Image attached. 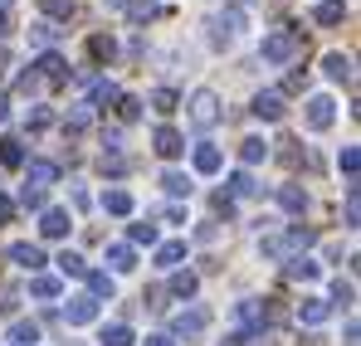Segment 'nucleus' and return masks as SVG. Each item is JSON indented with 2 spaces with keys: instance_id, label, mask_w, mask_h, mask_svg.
I'll return each mask as SVG.
<instances>
[{
  "instance_id": "nucleus-22",
  "label": "nucleus",
  "mask_w": 361,
  "mask_h": 346,
  "mask_svg": "<svg viewBox=\"0 0 361 346\" xmlns=\"http://www.w3.org/2000/svg\"><path fill=\"white\" fill-rule=\"evenodd\" d=\"M83 278H88V297H93V302L118 292V283H113V273H108V268H103V273H83Z\"/></svg>"
},
{
  "instance_id": "nucleus-10",
  "label": "nucleus",
  "mask_w": 361,
  "mask_h": 346,
  "mask_svg": "<svg viewBox=\"0 0 361 346\" xmlns=\"http://www.w3.org/2000/svg\"><path fill=\"white\" fill-rule=\"evenodd\" d=\"M10 264L39 273V268H44V249H39V244H10Z\"/></svg>"
},
{
  "instance_id": "nucleus-49",
  "label": "nucleus",
  "mask_w": 361,
  "mask_h": 346,
  "mask_svg": "<svg viewBox=\"0 0 361 346\" xmlns=\"http://www.w3.org/2000/svg\"><path fill=\"white\" fill-rule=\"evenodd\" d=\"M132 244H157V225H132Z\"/></svg>"
},
{
  "instance_id": "nucleus-9",
  "label": "nucleus",
  "mask_w": 361,
  "mask_h": 346,
  "mask_svg": "<svg viewBox=\"0 0 361 346\" xmlns=\"http://www.w3.org/2000/svg\"><path fill=\"white\" fill-rule=\"evenodd\" d=\"M152 147H157V156H166V161L185 152V142H180V132H176V127H166V122H161V127L152 132Z\"/></svg>"
},
{
  "instance_id": "nucleus-16",
  "label": "nucleus",
  "mask_w": 361,
  "mask_h": 346,
  "mask_svg": "<svg viewBox=\"0 0 361 346\" xmlns=\"http://www.w3.org/2000/svg\"><path fill=\"white\" fill-rule=\"evenodd\" d=\"M279 205H283L288 215H302V210H307V190L293 185V180H288V185H279Z\"/></svg>"
},
{
  "instance_id": "nucleus-35",
  "label": "nucleus",
  "mask_w": 361,
  "mask_h": 346,
  "mask_svg": "<svg viewBox=\"0 0 361 346\" xmlns=\"http://www.w3.org/2000/svg\"><path fill=\"white\" fill-rule=\"evenodd\" d=\"M254 190H259V185H254V175H249V171L230 175V200H244V195H254Z\"/></svg>"
},
{
  "instance_id": "nucleus-12",
  "label": "nucleus",
  "mask_w": 361,
  "mask_h": 346,
  "mask_svg": "<svg viewBox=\"0 0 361 346\" xmlns=\"http://www.w3.org/2000/svg\"><path fill=\"white\" fill-rule=\"evenodd\" d=\"M298 317L307 322V327H317V322H327V317H332V302H327V297H302V302H298Z\"/></svg>"
},
{
  "instance_id": "nucleus-37",
  "label": "nucleus",
  "mask_w": 361,
  "mask_h": 346,
  "mask_svg": "<svg viewBox=\"0 0 361 346\" xmlns=\"http://www.w3.org/2000/svg\"><path fill=\"white\" fill-rule=\"evenodd\" d=\"M195 288H200L195 273H171V292H176V297H195Z\"/></svg>"
},
{
  "instance_id": "nucleus-20",
  "label": "nucleus",
  "mask_w": 361,
  "mask_h": 346,
  "mask_svg": "<svg viewBox=\"0 0 361 346\" xmlns=\"http://www.w3.org/2000/svg\"><path fill=\"white\" fill-rule=\"evenodd\" d=\"M122 93L118 88H113V83H108V78H98V83H93V88H88V103H83V108H88V113H93V108H103V103H118Z\"/></svg>"
},
{
  "instance_id": "nucleus-30",
  "label": "nucleus",
  "mask_w": 361,
  "mask_h": 346,
  "mask_svg": "<svg viewBox=\"0 0 361 346\" xmlns=\"http://www.w3.org/2000/svg\"><path fill=\"white\" fill-rule=\"evenodd\" d=\"M0 166H25V147H20V137H5V142H0Z\"/></svg>"
},
{
  "instance_id": "nucleus-38",
  "label": "nucleus",
  "mask_w": 361,
  "mask_h": 346,
  "mask_svg": "<svg viewBox=\"0 0 361 346\" xmlns=\"http://www.w3.org/2000/svg\"><path fill=\"white\" fill-rule=\"evenodd\" d=\"M88 117H93V113H88V108H83V103H78V108H73V113L63 117V132H68V137H78V132H83V127H88Z\"/></svg>"
},
{
  "instance_id": "nucleus-11",
  "label": "nucleus",
  "mask_w": 361,
  "mask_h": 346,
  "mask_svg": "<svg viewBox=\"0 0 361 346\" xmlns=\"http://www.w3.org/2000/svg\"><path fill=\"white\" fill-rule=\"evenodd\" d=\"M63 317H68V327H88V322H98V302L93 297H73L63 307Z\"/></svg>"
},
{
  "instance_id": "nucleus-50",
  "label": "nucleus",
  "mask_w": 361,
  "mask_h": 346,
  "mask_svg": "<svg viewBox=\"0 0 361 346\" xmlns=\"http://www.w3.org/2000/svg\"><path fill=\"white\" fill-rule=\"evenodd\" d=\"M15 307H20V292L5 288V292H0V312H15Z\"/></svg>"
},
{
  "instance_id": "nucleus-28",
  "label": "nucleus",
  "mask_w": 361,
  "mask_h": 346,
  "mask_svg": "<svg viewBox=\"0 0 361 346\" xmlns=\"http://www.w3.org/2000/svg\"><path fill=\"white\" fill-rule=\"evenodd\" d=\"M235 317H240L244 327H264V307H259L254 297H244V302H235Z\"/></svg>"
},
{
  "instance_id": "nucleus-42",
  "label": "nucleus",
  "mask_w": 361,
  "mask_h": 346,
  "mask_svg": "<svg viewBox=\"0 0 361 346\" xmlns=\"http://www.w3.org/2000/svg\"><path fill=\"white\" fill-rule=\"evenodd\" d=\"M44 15L59 25V20H73V0H44Z\"/></svg>"
},
{
  "instance_id": "nucleus-23",
  "label": "nucleus",
  "mask_w": 361,
  "mask_h": 346,
  "mask_svg": "<svg viewBox=\"0 0 361 346\" xmlns=\"http://www.w3.org/2000/svg\"><path fill=\"white\" fill-rule=\"evenodd\" d=\"M59 25H54V20H35V25H30V39H35V44H44V49H49V44H59Z\"/></svg>"
},
{
  "instance_id": "nucleus-40",
  "label": "nucleus",
  "mask_w": 361,
  "mask_h": 346,
  "mask_svg": "<svg viewBox=\"0 0 361 346\" xmlns=\"http://www.w3.org/2000/svg\"><path fill=\"white\" fill-rule=\"evenodd\" d=\"M15 93H20V98H35V93H44V78H39V73H20Z\"/></svg>"
},
{
  "instance_id": "nucleus-6",
  "label": "nucleus",
  "mask_w": 361,
  "mask_h": 346,
  "mask_svg": "<svg viewBox=\"0 0 361 346\" xmlns=\"http://www.w3.org/2000/svg\"><path fill=\"white\" fill-rule=\"evenodd\" d=\"M244 25H249L244 5H225V10H220V20H215V44H230V39L240 35Z\"/></svg>"
},
{
  "instance_id": "nucleus-39",
  "label": "nucleus",
  "mask_w": 361,
  "mask_h": 346,
  "mask_svg": "<svg viewBox=\"0 0 361 346\" xmlns=\"http://www.w3.org/2000/svg\"><path fill=\"white\" fill-rule=\"evenodd\" d=\"M30 292H35V297H44V302H49V297H59V278H49V273H39V278H35V283H30Z\"/></svg>"
},
{
  "instance_id": "nucleus-19",
  "label": "nucleus",
  "mask_w": 361,
  "mask_h": 346,
  "mask_svg": "<svg viewBox=\"0 0 361 346\" xmlns=\"http://www.w3.org/2000/svg\"><path fill=\"white\" fill-rule=\"evenodd\" d=\"M240 161H244V166L269 161V142H264V137H244V142H240Z\"/></svg>"
},
{
  "instance_id": "nucleus-55",
  "label": "nucleus",
  "mask_w": 361,
  "mask_h": 346,
  "mask_svg": "<svg viewBox=\"0 0 361 346\" xmlns=\"http://www.w3.org/2000/svg\"><path fill=\"white\" fill-rule=\"evenodd\" d=\"M5 117H10V98L0 93V122H5Z\"/></svg>"
},
{
  "instance_id": "nucleus-31",
  "label": "nucleus",
  "mask_w": 361,
  "mask_h": 346,
  "mask_svg": "<svg viewBox=\"0 0 361 346\" xmlns=\"http://www.w3.org/2000/svg\"><path fill=\"white\" fill-rule=\"evenodd\" d=\"M54 264H59V273H68V278H83V273H88V264H83V259H78L73 249H63Z\"/></svg>"
},
{
  "instance_id": "nucleus-25",
  "label": "nucleus",
  "mask_w": 361,
  "mask_h": 346,
  "mask_svg": "<svg viewBox=\"0 0 361 346\" xmlns=\"http://www.w3.org/2000/svg\"><path fill=\"white\" fill-rule=\"evenodd\" d=\"M157 15H161V10H157L152 0H127V20H132V25H152Z\"/></svg>"
},
{
  "instance_id": "nucleus-52",
  "label": "nucleus",
  "mask_w": 361,
  "mask_h": 346,
  "mask_svg": "<svg viewBox=\"0 0 361 346\" xmlns=\"http://www.w3.org/2000/svg\"><path fill=\"white\" fill-rule=\"evenodd\" d=\"M10 220H15V200H10V195H0V225H10Z\"/></svg>"
},
{
  "instance_id": "nucleus-2",
  "label": "nucleus",
  "mask_w": 361,
  "mask_h": 346,
  "mask_svg": "<svg viewBox=\"0 0 361 346\" xmlns=\"http://www.w3.org/2000/svg\"><path fill=\"white\" fill-rule=\"evenodd\" d=\"M298 49H302V35H298V30H269L259 58H264V63H293Z\"/></svg>"
},
{
  "instance_id": "nucleus-15",
  "label": "nucleus",
  "mask_w": 361,
  "mask_h": 346,
  "mask_svg": "<svg viewBox=\"0 0 361 346\" xmlns=\"http://www.w3.org/2000/svg\"><path fill=\"white\" fill-rule=\"evenodd\" d=\"M254 117H259V122H279V117H283V98H279V93H259V98H254Z\"/></svg>"
},
{
  "instance_id": "nucleus-34",
  "label": "nucleus",
  "mask_w": 361,
  "mask_h": 346,
  "mask_svg": "<svg viewBox=\"0 0 361 346\" xmlns=\"http://www.w3.org/2000/svg\"><path fill=\"white\" fill-rule=\"evenodd\" d=\"M161 190H166V195H190V175L185 171H166L161 175Z\"/></svg>"
},
{
  "instance_id": "nucleus-14",
  "label": "nucleus",
  "mask_w": 361,
  "mask_h": 346,
  "mask_svg": "<svg viewBox=\"0 0 361 346\" xmlns=\"http://www.w3.org/2000/svg\"><path fill=\"white\" fill-rule=\"evenodd\" d=\"M35 68H39V78H44V83H63V78H68L63 54H39V63H35Z\"/></svg>"
},
{
  "instance_id": "nucleus-57",
  "label": "nucleus",
  "mask_w": 361,
  "mask_h": 346,
  "mask_svg": "<svg viewBox=\"0 0 361 346\" xmlns=\"http://www.w3.org/2000/svg\"><path fill=\"white\" fill-rule=\"evenodd\" d=\"M10 5H15V0H0V15H10Z\"/></svg>"
},
{
  "instance_id": "nucleus-41",
  "label": "nucleus",
  "mask_w": 361,
  "mask_h": 346,
  "mask_svg": "<svg viewBox=\"0 0 361 346\" xmlns=\"http://www.w3.org/2000/svg\"><path fill=\"white\" fill-rule=\"evenodd\" d=\"M88 54H93V58H113V54H118V44H113L108 35H93V39H88Z\"/></svg>"
},
{
  "instance_id": "nucleus-46",
  "label": "nucleus",
  "mask_w": 361,
  "mask_h": 346,
  "mask_svg": "<svg viewBox=\"0 0 361 346\" xmlns=\"http://www.w3.org/2000/svg\"><path fill=\"white\" fill-rule=\"evenodd\" d=\"M118 117L122 122H137V117H142V103H137V98H118Z\"/></svg>"
},
{
  "instance_id": "nucleus-21",
  "label": "nucleus",
  "mask_w": 361,
  "mask_h": 346,
  "mask_svg": "<svg viewBox=\"0 0 361 346\" xmlns=\"http://www.w3.org/2000/svg\"><path fill=\"white\" fill-rule=\"evenodd\" d=\"M185 259V239H171V244H157V268H176Z\"/></svg>"
},
{
  "instance_id": "nucleus-5",
  "label": "nucleus",
  "mask_w": 361,
  "mask_h": 346,
  "mask_svg": "<svg viewBox=\"0 0 361 346\" xmlns=\"http://www.w3.org/2000/svg\"><path fill=\"white\" fill-rule=\"evenodd\" d=\"M302 117H307V127H312V132H327V127L337 122V103H332L327 93H317V98H307Z\"/></svg>"
},
{
  "instance_id": "nucleus-44",
  "label": "nucleus",
  "mask_w": 361,
  "mask_h": 346,
  "mask_svg": "<svg viewBox=\"0 0 361 346\" xmlns=\"http://www.w3.org/2000/svg\"><path fill=\"white\" fill-rule=\"evenodd\" d=\"M342 215H347V225H357V215H361V190L357 185H347V210H342Z\"/></svg>"
},
{
  "instance_id": "nucleus-48",
  "label": "nucleus",
  "mask_w": 361,
  "mask_h": 346,
  "mask_svg": "<svg viewBox=\"0 0 361 346\" xmlns=\"http://www.w3.org/2000/svg\"><path fill=\"white\" fill-rule=\"evenodd\" d=\"M103 156H122V132H103Z\"/></svg>"
},
{
  "instance_id": "nucleus-45",
  "label": "nucleus",
  "mask_w": 361,
  "mask_h": 346,
  "mask_svg": "<svg viewBox=\"0 0 361 346\" xmlns=\"http://www.w3.org/2000/svg\"><path fill=\"white\" fill-rule=\"evenodd\" d=\"M20 205H25V210H44V190L25 185V190H20Z\"/></svg>"
},
{
  "instance_id": "nucleus-17",
  "label": "nucleus",
  "mask_w": 361,
  "mask_h": 346,
  "mask_svg": "<svg viewBox=\"0 0 361 346\" xmlns=\"http://www.w3.org/2000/svg\"><path fill=\"white\" fill-rule=\"evenodd\" d=\"M108 268H113V273H132V268H137L132 244H108Z\"/></svg>"
},
{
  "instance_id": "nucleus-32",
  "label": "nucleus",
  "mask_w": 361,
  "mask_h": 346,
  "mask_svg": "<svg viewBox=\"0 0 361 346\" xmlns=\"http://www.w3.org/2000/svg\"><path fill=\"white\" fill-rule=\"evenodd\" d=\"M39 342V327H35V322H15V327H10V346H35Z\"/></svg>"
},
{
  "instance_id": "nucleus-43",
  "label": "nucleus",
  "mask_w": 361,
  "mask_h": 346,
  "mask_svg": "<svg viewBox=\"0 0 361 346\" xmlns=\"http://www.w3.org/2000/svg\"><path fill=\"white\" fill-rule=\"evenodd\" d=\"M352 297H357V288H352L347 278H332V302H342V307H352Z\"/></svg>"
},
{
  "instance_id": "nucleus-18",
  "label": "nucleus",
  "mask_w": 361,
  "mask_h": 346,
  "mask_svg": "<svg viewBox=\"0 0 361 346\" xmlns=\"http://www.w3.org/2000/svg\"><path fill=\"white\" fill-rule=\"evenodd\" d=\"M322 73H327L332 83H352V58L347 54H327L322 58Z\"/></svg>"
},
{
  "instance_id": "nucleus-51",
  "label": "nucleus",
  "mask_w": 361,
  "mask_h": 346,
  "mask_svg": "<svg viewBox=\"0 0 361 346\" xmlns=\"http://www.w3.org/2000/svg\"><path fill=\"white\" fill-rule=\"evenodd\" d=\"M161 220H166V225H185V210H180V205H166Z\"/></svg>"
},
{
  "instance_id": "nucleus-3",
  "label": "nucleus",
  "mask_w": 361,
  "mask_h": 346,
  "mask_svg": "<svg viewBox=\"0 0 361 346\" xmlns=\"http://www.w3.org/2000/svg\"><path fill=\"white\" fill-rule=\"evenodd\" d=\"M185 108H190V113H185V117H190V127L210 132V127L220 122V93H215V88H195Z\"/></svg>"
},
{
  "instance_id": "nucleus-1",
  "label": "nucleus",
  "mask_w": 361,
  "mask_h": 346,
  "mask_svg": "<svg viewBox=\"0 0 361 346\" xmlns=\"http://www.w3.org/2000/svg\"><path fill=\"white\" fill-rule=\"evenodd\" d=\"M312 239H317V234L307 230V225H293L288 234H269V239L259 244V254H264V259H274V264H283V259H293V254H302V249H307Z\"/></svg>"
},
{
  "instance_id": "nucleus-29",
  "label": "nucleus",
  "mask_w": 361,
  "mask_h": 346,
  "mask_svg": "<svg viewBox=\"0 0 361 346\" xmlns=\"http://www.w3.org/2000/svg\"><path fill=\"white\" fill-rule=\"evenodd\" d=\"M103 210L108 215H132V195L127 190H103Z\"/></svg>"
},
{
  "instance_id": "nucleus-7",
  "label": "nucleus",
  "mask_w": 361,
  "mask_h": 346,
  "mask_svg": "<svg viewBox=\"0 0 361 346\" xmlns=\"http://www.w3.org/2000/svg\"><path fill=\"white\" fill-rule=\"evenodd\" d=\"M190 166L200 175H215L220 166H225V156H220V147L215 142H195V152H190Z\"/></svg>"
},
{
  "instance_id": "nucleus-54",
  "label": "nucleus",
  "mask_w": 361,
  "mask_h": 346,
  "mask_svg": "<svg viewBox=\"0 0 361 346\" xmlns=\"http://www.w3.org/2000/svg\"><path fill=\"white\" fill-rule=\"evenodd\" d=\"M147 346H176V342H171V337L161 332V337H147Z\"/></svg>"
},
{
  "instance_id": "nucleus-56",
  "label": "nucleus",
  "mask_w": 361,
  "mask_h": 346,
  "mask_svg": "<svg viewBox=\"0 0 361 346\" xmlns=\"http://www.w3.org/2000/svg\"><path fill=\"white\" fill-rule=\"evenodd\" d=\"M103 5H108V10H127V0H103Z\"/></svg>"
},
{
  "instance_id": "nucleus-4",
  "label": "nucleus",
  "mask_w": 361,
  "mask_h": 346,
  "mask_svg": "<svg viewBox=\"0 0 361 346\" xmlns=\"http://www.w3.org/2000/svg\"><path fill=\"white\" fill-rule=\"evenodd\" d=\"M205 327H210V312H205V307H185V312L171 317V342H176V337H200Z\"/></svg>"
},
{
  "instance_id": "nucleus-36",
  "label": "nucleus",
  "mask_w": 361,
  "mask_h": 346,
  "mask_svg": "<svg viewBox=\"0 0 361 346\" xmlns=\"http://www.w3.org/2000/svg\"><path fill=\"white\" fill-rule=\"evenodd\" d=\"M152 108H157L161 117H166V113H176V108H180L176 88H157V93H152Z\"/></svg>"
},
{
  "instance_id": "nucleus-26",
  "label": "nucleus",
  "mask_w": 361,
  "mask_h": 346,
  "mask_svg": "<svg viewBox=\"0 0 361 346\" xmlns=\"http://www.w3.org/2000/svg\"><path fill=\"white\" fill-rule=\"evenodd\" d=\"M337 166H342V175H347V185H357V171H361V152H357V147H342V152H337Z\"/></svg>"
},
{
  "instance_id": "nucleus-33",
  "label": "nucleus",
  "mask_w": 361,
  "mask_h": 346,
  "mask_svg": "<svg viewBox=\"0 0 361 346\" xmlns=\"http://www.w3.org/2000/svg\"><path fill=\"white\" fill-rule=\"evenodd\" d=\"M342 15H347L342 0H322V5H317V25H342Z\"/></svg>"
},
{
  "instance_id": "nucleus-8",
  "label": "nucleus",
  "mask_w": 361,
  "mask_h": 346,
  "mask_svg": "<svg viewBox=\"0 0 361 346\" xmlns=\"http://www.w3.org/2000/svg\"><path fill=\"white\" fill-rule=\"evenodd\" d=\"M59 180V166L54 161H44V156H35V161H25V185H35V190H44V185H54Z\"/></svg>"
},
{
  "instance_id": "nucleus-24",
  "label": "nucleus",
  "mask_w": 361,
  "mask_h": 346,
  "mask_svg": "<svg viewBox=\"0 0 361 346\" xmlns=\"http://www.w3.org/2000/svg\"><path fill=\"white\" fill-rule=\"evenodd\" d=\"M283 273H288V278H293V283H312V278H317V264H312V259H288V268H283Z\"/></svg>"
},
{
  "instance_id": "nucleus-53",
  "label": "nucleus",
  "mask_w": 361,
  "mask_h": 346,
  "mask_svg": "<svg viewBox=\"0 0 361 346\" xmlns=\"http://www.w3.org/2000/svg\"><path fill=\"white\" fill-rule=\"evenodd\" d=\"M220 346H249V337H244V332H230V337H225Z\"/></svg>"
},
{
  "instance_id": "nucleus-47",
  "label": "nucleus",
  "mask_w": 361,
  "mask_h": 346,
  "mask_svg": "<svg viewBox=\"0 0 361 346\" xmlns=\"http://www.w3.org/2000/svg\"><path fill=\"white\" fill-rule=\"evenodd\" d=\"M49 122H54V113H49V108H35V113H30V132H44Z\"/></svg>"
},
{
  "instance_id": "nucleus-27",
  "label": "nucleus",
  "mask_w": 361,
  "mask_h": 346,
  "mask_svg": "<svg viewBox=\"0 0 361 346\" xmlns=\"http://www.w3.org/2000/svg\"><path fill=\"white\" fill-rule=\"evenodd\" d=\"M103 346H132L137 337H132V327L127 322H113V327H103V337H98Z\"/></svg>"
},
{
  "instance_id": "nucleus-13",
  "label": "nucleus",
  "mask_w": 361,
  "mask_h": 346,
  "mask_svg": "<svg viewBox=\"0 0 361 346\" xmlns=\"http://www.w3.org/2000/svg\"><path fill=\"white\" fill-rule=\"evenodd\" d=\"M68 225H73L68 210H44V215H39V234H44V239H63Z\"/></svg>"
}]
</instances>
